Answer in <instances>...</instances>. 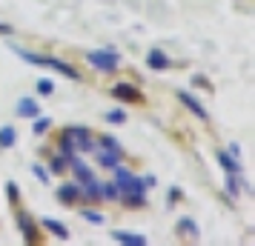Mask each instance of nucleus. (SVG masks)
Listing matches in <instances>:
<instances>
[{
  "label": "nucleus",
  "instance_id": "f257e3e1",
  "mask_svg": "<svg viewBox=\"0 0 255 246\" xmlns=\"http://www.w3.org/2000/svg\"><path fill=\"white\" fill-rule=\"evenodd\" d=\"M17 55H20L23 60H29V63L49 66V69L60 72V75H66V78H72V81H81L78 69H75V66H69V63H63V60H58V58H40V55H35V52H26V49H17Z\"/></svg>",
  "mask_w": 255,
  "mask_h": 246
},
{
  "label": "nucleus",
  "instance_id": "f03ea898",
  "mask_svg": "<svg viewBox=\"0 0 255 246\" xmlns=\"http://www.w3.org/2000/svg\"><path fill=\"white\" fill-rule=\"evenodd\" d=\"M89 63L101 72H115L121 58H118L115 52H109V49H101V52H92V55H89Z\"/></svg>",
  "mask_w": 255,
  "mask_h": 246
},
{
  "label": "nucleus",
  "instance_id": "7ed1b4c3",
  "mask_svg": "<svg viewBox=\"0 0 255 246\" xmlns=\"http://www.w3.org/2000/svg\"><path fill=\"white\" fill-rule=\"evenodd\" d=\"M112 94H115L118 100H127V103H140V100H143L140 89H135L132 83H115V86H112Z\"/></svg>",
  "mask_w": 255,
  "mask_h": 246
},
{
  "label": "nucleus",
  "instance_id": "20e7f679",
  "mask_svg": "<svg viewBox=\"0 0 255 246\" xmlns=\"http://www.w3.org/2000/svg\"><path fill=\"white\" fill-rule=\"evenodd\" d=\"M178 97H181V103H184L186 109L192 112V115H198V117H201V120H207V117H209V115H207V109H204V106L198 103V100H195V97H192V94L181 92V94H178Z\"/></svg>",
  "mask_w": 255,
  "mask_h": 246
},
{
  "label": "nucleus",
  "instance_id": "39448f33",
  "mask_svg": "<svg viewBox=\"0 0 255 246\" xmlns=\"http://www.w3.org/2000/svg\"><path fill=\"white\" fill-rule=\"evenodd\" d=\"M118 244H127V246H143L146 244V238L143 235H135V232H115L112 235Z\"/></svg>",
  "mask_w": 255,
  "mask_h": 246
},
{
  "label": "nucleus",
  "instance_id": "423d86ee",
  "mask_svg": "<svg viewBox=\"0 0 255 246\" xmlns=\"http://www.w3.org/2000/svg\"><path fill=\"white\" fill-rule=\"evenodd\" d=\"M58 198L63 200V203H75V200L81 198V186H75V183H66V186H60Z\"/></svg>",
  "mask_w": 255,
  "mask_h": 246
},
{
  "label": "nucleus",
  "instance_id": "0eeeda50",
  "mask_svg": "<svg viewBox=\"0 0 255 246\" xmlns=\"http://www.w3.org/2000/svg\"><path fill=\"white\" fill-rule=\"evenodd\" d=\"M17 223H20V229H23L26 241H37V232H35V226H32V218H29L26 212H20V215H17Z\"/></svg>",
  "mask_w": 255,
  "mask_h": 246
},
{
  "label": "nucleus",
  "instance_id": "6e6552de",
  "mask_svg": "<svg viewBox=\"0 0 255 246\" xmlns=\"http://www.w3.org/2000/svg\"><path fill=\"white\" fill-rule=\"evenodd\" d=\"M146 63H149V69H166V66H169V58H166V55H163V52H158V49H155V52H149V58H146Z\"/></svg>",
  "mask_w": 255,
  "mask_h": 246
},
{
  "label": "nucleus",
  "instance_id": "1a4fd4ad",
  "mask_svg": "<svg viewBox=\"0 0 255 246\" xmlns=\"http://www.w3.org/2000/svg\"><path fill=\"white\" fill-rule=\"evenodd\" d=\"M69 164H72V169H75V175L81 177L83 183H86V180H92V172H89V166L83 164V161H78V158L72 155V158H69Z\"/></svg>",
  "mask_w": 255,
  "mask_h": 246
},
{
  "label": "nucleus",
  "instance_id": "9d476101",
  "mask_svg": "<svg viewBox=\"0 0 255 246\" xmlns=\"http://www.w3.org/2000/svg\"><path fill=\"white\" fill-rule=\"evenodd\" d=\"M17 115H23V117H35V115H37V103H35V100H29V97H23V100L17 103Z\"/></svg>",
  "mask_w": 255,
  "mask_h": 246
},
{
  "label": "nucleus",
  "instance_id": "9b49d317",
  "mask_svg": "<svg viewBox=\"0 0 255 246\" xmlns=\"http://www.w3.org/2000/svg\"><path fill=\"white\" fill-rule=\"evenodd\" d=\"M43 226H46L49 232H55V235H58L60 241H66V238H69V229H66L63 223H58V221H49V218H46V221H43Z\"/></svg>",
  "mask_w": 255,
  "mask_h": 246
},
{
  "label": "nucleus",
  "instance_id": "f8f14e48",
  "mask_svg": "<svg viewBox=\"0 0 255 246\" xmlns=\"http://www.w3.org/2000/svg\"><path fill=\"white\" fill-rule=\"evenodd\" d=\"M98 158H101V164H104V166L115 169V166H118V158H121V152H109V149H101V155H98Z\"/></svg>",
  "mask_w": 255,
  "mask_h": 246
},
{
  "label": "nucleus",
  "instance_id": "ddd939ff",
  "mask_svg": "<svg viewBox=\"0 0 255 246\" xmlns=\"http://www.w3.org/2000/svg\"><path fill=\"white\" fill-rule=\"evenodd\" d=\"M218 161H221V166H224L227 172H232V175H235V172H241V166H238V161H232V158H230L227 152H221V155H218Z\"/></svg>",
  "mask_w": 255,
  "mask_h": 246
},
{
  "label": "nucleus",
  "instance_id": "4468645a",
  "mask_svg": "<svg viewBox=\"0 0 255 246\" xmlns=\"http://www.w3.org/2000/svg\"><path fill=\"white\" fill-rule=\"evenodd\" d=\"M12 143H14V129H12V126L0 129V146H3V149H9Z\"/></svg>",
  "mask_w": 255,
  "mask_h": 246
},
{
  "label": "nucleus",
  "instance_id": "2eb2a0df",
  "mask_svg": "<svg viewBox=\"0 0 255 246\" xmlns=\"http://www.w3.org/2000/svg\"><path fill=\"white\" fill-rule=\"evenodd\" d=\"M83 195H86V198H92V200L101 198V186L95 183V177H92V180H86V192H83Z\"/></svg>",
  "mask_w": 255,
  "mask_h": 246
},
{
  "label": "nucleus",
  "instance_id": "dca6fc26",
  "mask_svg": "<svg viewBox=\"0 0 255 246\" xmlns=\"http://www.w3.org/2000/svg\"><path fill=\"white\" fill-rule=\"evenodd\" d=\"M101 143H104L101 149H109V152H121V143H118L115 138H109V135H106V138H101Z\"/></svg>",
  "mask_w": 255,
  "mask_h": 246
},
{
  "label": "nucleus",
  "instance_id": "f3484780",
  "mask_svg": "<svg viewBox=\"0 0 255 246\" xmlns=\"http://www.w3.org/2000/svg\"><path fill=\"white\" fill-rule=\"evenodd\" d=\"M101 195L109 198V200H115L118 198V186H115V183H106V186H101Z\"/></svg>",
  "mask_w": 255,
  "mask_h": 246
},
{
  "label": "nucleus",
  "instance_id": "a211bd4d",
  "mask_svg": "<svg viewBox=\"0 0 255 246\" xmlns=\"http://www.w3.org/2000/svg\"><path fill=\"white\" fill-rule=\"evenodd\" d=\"M83 218H86L89 223H104V215H101V212H95V209H86V212H83Z\"/></svg>",
  "mask_w": 255,
  "mask_h": 246
},
{
  "label": "nucleus",
  "instance_id": "6ab92c4d",
  "mask_svg": "<svg viewBox=\"0 0 255 246\" xmlns=\"http://www.w3.org/2000/svg\"><path fill=\"white\" fill-rule=\"evenodd\" d=\"M106 120H109V123H124V120H127V115H124V112H118V109H112V112L106 115Z\"/></svg>",
  "mask_w": 255,
  "mask_h": 246
},
{
  "label": "nucleus",
  "instance_id": "aec40b11",
  "mask_svg": "<svg viewBox=\"0 0 255 246\" xmlns=\"http://www.w3.org/2000/svg\"><path fill=\"white\" fill-rule=\"evenodd\" d=\"M49 123H52L49 117H37V123H35V132H37V135H43V132L49 129Z\"/></svg>",
  "mask_w": 255,
  "mask_h": 246
},
{
  "label": "nucleus",
  "instance_id": "412c9836",
  "mask_svg": "<svg viewBox=\"0 0 255 246\" xmlns=\"http://www.w3.org/2000/svg\"><path fill=\"white\" fill-rule=\"evenodd\" d=\"M69 164V158H66V155H63V158H55V161H52V169H55V172H63V166Z\"/></svg>",
  "mask_w": 255,
  "mask_h": 246
},
{
  "label": "nucleus",
  "instance_id": "4be33fe9",
  "mask_svg": "<svg viewBox=\"0 0 255 246\" xmlns=\"http://www.w3.org/2000/svg\"><path fill=\"white\" fill-rule=\"evenodd\" d=\"M37 92H40V94H52V92H55V86H52L49 81H40V83H37Z\"/></svg>",
  "mask_w": 255,
  "mask_h": 246
},
{
  "label": "nucleus",
  "instance_id": "5701e85b",
  "mask_svg": "<svg viewBox=\"0 0 255 246\" xmlns=\"http://www.w3.org/2000/svg\"><path fill=\"white\" fill-rule=\"evenodd\" d=\"M35 175L40 177L43 183H49V175H46V172H43V166H35Z\"/></svg>",
  "mask_w": 255,
  "mask_h": 246
},
{
  "label": "nucleus",
  "instance_id": "b1692460",
  "mask_svg": "<svg viewBox=\"0 0 255 246\" xmlns=\"http://www.w3.org/2000/svg\"><path fill=\"white\" fill-rule=\"evenodd\" d=\"M9 198H12V200L20 198V192H17V183H9Z\"/></svg>",
  "mask_w": 255,
  "mask_h": 246
}]
</instances>
